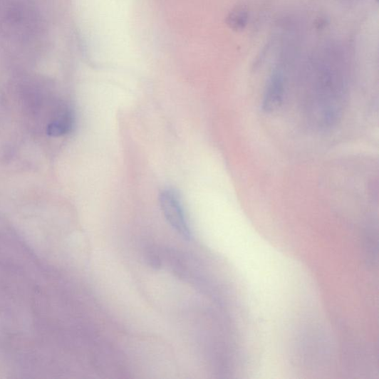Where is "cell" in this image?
I'll return each mask as SVG.
<instances>
[{"mask_svg":"<svg viewBox=\"0 0 379 379\" xmlns=\"http://www.w3.org/2000/svg\"><path fill=\"white\" fill-rule=\"evenodd\" d=\"M247 21V14L243 10H237L230 17V24L234 28H242Z\"/></svg>","mask_w":379,"mask_h":379,"instance_id":"obj_3","label":"cell"},{"mask_svg":"<svg viewBox=\"0 0 379 379\" xmlns=\"http://www.w3.org/2000/svg\"><path fill=\"white\" fill-rule=\"evenodd\" d=\"M163 214L170 224L183 239L191 240L192 232L187 222L179 194L172 189H166L160 197Z\"/></svg>","mask_w":379,"mask_h":379,"instance_id":"obj_1","label":"cell"},{"mask_svg":"<svg viewBox=\"0 0 379 379\" xmlns=\"http://www.w3.org/2000/svg\"><path fill=\"white\" fill-rule=\"evenodd\" d=\"M72 125L71 113L69 111H66L48 125V134L53 137L62 136L70 131Z\"/></svg>","mask_w":379,"mask_h":379,"instance_id":"obj_2","label":"cell"}]
</instances>
